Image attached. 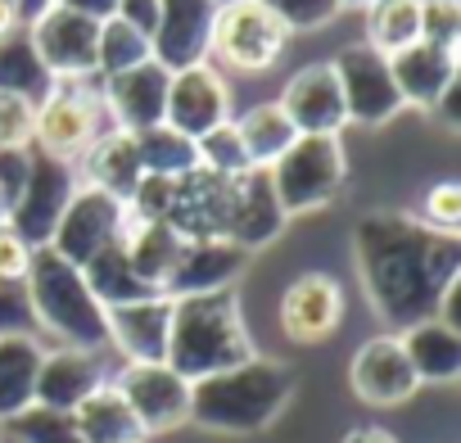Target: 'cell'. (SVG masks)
Here are the masks:
<instances>
[{
	"label": "cell",
	"mask_w": 461,
	"mask_h": 443,
	"mask_svg": "<svg viewBox=\"0 0 461 443\" xmlns=\"http://www.w3.org/2000/svg\"><path fill=\"white\" fill-rule=\"evenodd\" d=\"M353 267L389 335L434 317L438 294L461 276V236L429 231L416 212L375 208L353 227Z\"/></svg>",
	"instance_id": "6da1fadb"
},
{
	"label": "cell",
	"mask_w": 461,
	"mask_h": 443,
	"mask_svg": "<svg viewBox=\"0 0 461 443\" xmlns=\"http://www.w3.org/2000/svg\"><path fill=\"white\" fill-rule=\"evenodd\" d=\"M299 380L294 366L272 357H249L230 371L203 375L190 384V425L208 434H263L290 407Z\"/></svg>",
	"instance_id": "7a4b0ae2"
},
{
	"label": "cell",
	"mask_w": 461,
	"mask_h": 443,
	"mask_svg": "<svg viewBox=\"0 0 461 443\" xmlns=\"http://www.w3.org/2000/svg\"><path fill=\"white\" fill-rule=\"evenodd\" d=\"M258 357L254 335L245 326V308L236 290H212V294H185L172 299V326H167V366L181 380H203L217 371H230Z\"/></svg>",
	"instance_id": "3957f363"
},
{
	"label": "cell",
	"mask_w": 461,
	"mask_h": 443,
	"mask_svg": "<svg viewBox=\"0 0 461 443\" xmlns=\"http://www.w3.org/2000/svg\"><path fill=\"white\" fill-rule=\"evenodd\" d=\"M23 285H28V299H32L37 330H46L50 339H59V348H91V353H104L109 348L104 308L86 290L82 267L64 263L50 249H37L32 263H28Z\"/></svg>",
	"instance_id": "277c9868"
},
{
	"label": "cell",
	"mask_w": 461,
	"mask_h": 443,
	"mask_svg": "<svg viewBox=\"0 0 461 443\" xmlns=\"http://www.w3.org/2000/svg\"><path fill=\"white\" fill-rule=\"evenodd\" d=\"M104 131H113L104 100L95 86L86 82H55L41 100H37V122H32V149L77 163Z\"/></svg>",
	"instance_id": "5b68a950"
},
{
	"label": "cell",
	"mask_w": 461,
	"mask_h": 443,
	"mask_svg": "<svg viewBox=\"0 0 461 443\" xmlns=\"http://www.w3.org/2000/svg\"><path fill=\"white\" fill-rule=\"evenodd\" d=\"M272 190L285 208V217H299V212H312V208H326L344 181H348V158H344V145L339 136H299L272 167Z\"/></svg>",
	"instance_id": "8992f818"
},
{
	"label": "cell",
	"mask_w": 461,
	"mask_h": 443,
	"mask_svg": "<svg viewBox=\"0 0 461 443\" xmlns=\"http://www.w3.org/2000/svg\"><path fill=\"white\" fill-rule=\"evenodd\" d=\"M290 46V32L272 10L258 0H240V5H221L212 23V50L208 59H221L236 73H267Z\"/></svg>",
	"instance_id": "52a82bcc"
},
{
	"label": "cell",
	"mask_w": 461,
	"mask_h": 443,
	"mask_svg": "<svg viewBox=\"0 0 461 443\" xmlns=\"http://www.w3.org/2000/svg\"><path fill=\"white\" fill-rule=\"evenodd\" d=\"M82 176H77V163H64V158H50V154H37L32 149V167H28V181L23 190L14 194L10 203V227L23 236L28 249H46L64 208L73 203Z\"/></svg>",
	"instance_id": "ba28073f"
},
{
	"label": "cell",
	"mask_w": 461,
	"mask_h": 443,
	"mask_svg": "<svg viewBox=\"0 0 461 443\" xmlns=\"http://www.w3.org/2000/svg\"><path fill=\"white\" fill-rule=\"evenodd\" d=\"M335 82H339V95H344V118L348 127H384L389 118L402 113V95L393 86V73H389V59L375 55L366 41H353L344 46L335 59Z\"/></svg>",
	"instance_id": "9c48e42d"
},
{
	"label": "cell",
	"mask_w": 461,
	"mask_h": 443,
	"mask_svg": "<svg viewBox=\"0 0 461 443\" xmlns=\"http://www.w3.org/2000/svg\"><path fill=\"white\" fill-rule=\"evenodd\" d=\"M109 384L122 393L145 438L190 425V380H181L167 362H122V371L109 375Z\"/></svg>",
	"instance_id": "30bf717a"
},
{
	"label": "cell",
	"mask_w": 461,
	"mask_h": 443,
	"mask_svg": "<svg viewBox=\"0 0 461 443\" xmlns=\"http://www.w3.org/2000/svg\"><path fill=\"white\" fill-rule=\"evenodd\" d=\"M122 222H127V208L118 199H109L95 185H77V194L64 208V217H59V227H55L46 249L59 254L73 267H86L100 249H109L122 236Z\"/></svg>",
	"instance_id": "8fae6325"
},
{
	"label": "cell",
	"mask_w": 461,
	"mask_h": 443,
	"mask_svg": "<svg viewBox=\"0 0 461 443\" xmlns=\"http://www.w3.org/2000/svg\"><path fill=\"white\" fill-rule=\"evenodd\" d=\"M28 41H32V50L41 55V64L55 82H91L95 77L100 23L50 5L41 19L28 23Z\"/></svg>",
	"instance_id": "7c38bea8"
},
{
	"label": "cell",
	"mask_w": 461,
	"mask_h": 443,
	"mask_svg": "<svg viewBox=\"0 0 461 443\" xmlns=\"http://www.w3.org/2000/svg\"><path fill=\"white\" fill-rule=\"evenodd\" d=\"M163 122L176 127V131L190 136V140L208 136V131L221 127V122H230V86H226V77H221V68H217L212 59L172 73Z\"/></svg>",
	"instance_id": "4fadbf2b"
},
{
	"label": "cell",
	"mask_w": 461,
	"mask_h": 443,
	"mask_svg": "<svg viewBox=\"0 0 461 443\" xmlns=\"http://www.w3.org/2000/svg\"><path fill=\"white\" fill-rule=\"evenodd\" d=\"M344 321V285L330 272H303L281 294V330L299 348L326 344Z\"/></svg>",
	"instance_id": "5bb4252c"
},
{
	"label": "cell",
	"mask_w": 461,
	"mask_h": 443,
	"mask_svg": "<svg viewBox=\"0 0 461 443\" xmlns=\"http://www.w3.org/2000/svg\"><path fill=\"white\" fill-rule=\"evenodd\" d=\"M348 389L366 407H402V402L416 398L420 380H416V371H411L398 335H389V330L384 335H371L353 353V362H348Z\"/></svg>",
	"instance_id": "9a60e30c"
},
{
	"label": "cell",
	"mask_w": 461,
	"mask_h": 443,
	"mask_svg": "<svg viewBox=\"0 0 461 443\" xmlns=\"http://www.w3.org/2000/svg\"><path fill=\"white\" fill-rule=\"evenodd\" d=\"M230 194L236 181H226L217 172H185L172 185V208H167V227L181 240H226V217H230Z\"/></svg>",
	"instance_id": "2e32d148"
},
{
	"label": "cell",
	"mask_w": 461,
	"mask_h": 443,
	"mask_svg": "<svg viewBox=\"0 0 461 443\" xmlns=\"http://www.w3.org/2000/svg\"><path fill=\"white\" fill-rule=\"evenodd\" d=\"M167 82L172 73L158 64V59H145L118 77H104L100 82V100H104V113L113 122V131H145V127H158L163 122V109H167Z\"/></svg>",
	"instance_id": "e0dca14e"
},
{
	"label": "cell",
	"mask_w": 461,
	"mask_h": 443,
	"mask_svg": "<svg viewBox=\"0 0 461 443\" xmlns=\"http://www.w3.org/2000/svg\"><path fill=\"white\" fill-rule=\"evenodd\" d=\"M212 23H217L212 0H158V28L149 41L154 59L167 73L203 64L212 50Z\"/></svg>",
	"instance_id": "ac0fdd59"
},
{
	"label": "cell",
	"mask_w": 461,
	"mask_h": 443,
	"mask_svg": "<svg viewBox=\"0 0 461 443\" xmlns=\"http://www.w3.org/2000/svg\"><path fill=\"white\" fill-rule=\"evenodd\" d=\"M281 113L290 118V127L299 136H339L348 127L344 118V95H339V82H335V68L330 59L326 64H303L285 91H281Z\"/></svg>",
	"instance_id": "d6986e66"
},
{
	"label": "cell",
	"mask_w": 461,
	"mask_h": 443,
	"mask_svg": "<svg viewBox=\"0 0 461 443\" xmlns=\"http://www.w3.org/2000/svg\"><path fill=\"white\" fill-rule=\"evenodd\" d=\"M285 227H290V217H285V208H281V199H276V190H272V176L258 172V167L245 172V176L236 181V194H230L226 240L254 258V254L267 249Z\"/></svg>",
	"instance_id": "ffe728a7"
},
{
	"label": "cell",
	"mask_w": 461,
	"mask_h": 443,
	"mask_svg": "<svg viewBox=\"0 0 461 443\" xmlns=\"http://www.w3.org/2000/svg\"><path fill=\"white\" fill-rule=\"evenodd\" d=\"M109 348H118L127 362H163L167 357V326H172V299L145 294L131 303L104 308Z\"/></svg>",
	"instance_id": "44dd1931"
},
{
	"label": "cell",
	"mask_w": 461,
	"mask_h": 443,
	"mask_svg": "<svg viewBox=\"0 0 461 443\" xmlns=\"http://www.w3.org/2000/svg\"><path fill=\"white\" fill-rule=\"evenodd\" d=\"M104 380H109L104 375V353H91V348H46L41 366H37V398L32 402L55 407V411H73Z\"/></svg>",
	"instance_id": "7402d4cb"
},
{
	"label": "cell",
	"mask_w": 461,
	"mask_h": 443,
	"mask_svg": "<svg viewBox=\"0 0 461 443\" xmlns=\"http://www.w3.org/2000/svg\"><path fill=\"white\" fill-rule=\"evenodd\" d=\"M249 267V254L236 249L230 240H185L181 263L167 281V299H185V294H212V290H236L240 272Z\"/></svg>",
	"instance_id": "603a6c76"
},
{
	"label": "cell",
	"mask_w": 461,
	"mask_h": 443,
	"mask_svg": "<svg viewBox=\"0 0 461 443\" xmlns=\"http://www.w3.org/2000/svg\"><path fill=\"white\" fill-rule=\"evenodd\" d=\"M389 73H393V86L402 95V109H425L429 113L443 100V91L461 82V59L452 50L416 41L402 55L389 59Z\"/></svg>",
	"instance_id": "cb8c5ba5"
},
{
	"label": "cell",
	"mask_w": 461,
	"mask_h": 443,
	"mask_svg": "<svg viewBox=\"0 0 461 443\" xmlns=\"http://www.w3.org/2000/svg\"><path fill=\"white\" fill-rule=\"evenodd\" d=\"M118 245H122V254H127L131 276H136L149 294H163V290H167V281H172V272H176V263H181V249H185V240L167 227V222H136V217L122 222Z\"/></svg>",
	"instance_id": "d4e9b609"
},
{
	"label": "cell",
	"mask_w": 461,
	"mask_h": 443,
	"mask_svg": "<svg viewBox=\"0 0 461 443\" xmlns=\"http://www.w3.org/2000/svg\"><path fill=\"white\" fill-rule=\"evenodd\" d=\"M82 185H95V190H104L109 199H118L122 208H127V199L136 194V185H140V176H145V167H140V154H136V136L131 131H104L82 158Z\"/></svg>",
	"instance_id": "484cf974"
},
{
	"label": "cell",
	"mask_w": 461,
	"mask_h": 443,
	"mask_svg": "<svg viewBox=\"0 0 461 443\" xmlns=\"http://www.w3.org/2000/svg\"><path fill=\"white\" fill-rule=\"evenodd\" d=\"M398 344L416 371L420 384H452L461 380V330L443 326L438 317H425L407 330H398Z\"/></svg>",
	"instance_id": "4316f807"
},
{
	"label": "cell",
	"mask_w": 461,
	"mask_h": 443,
	"mask_svg": "<svg viewBox=\"0 0 461 443\" xmlns=\"http://www.w3.org/2000/svg\"><path fill=\"white\" fill-rule=\"evenodd\" d=\"M73 420H77L82 443H145V429L136 425L131 407L109 380L73 407Z\"/></svg>",
	"instance_id": "83f0119b"
},
{
	"label": "cell",
	"mask_w": 461,
	"mask_h": 443,
	"mask_svg": "<svg viewBox=\"0 0 461 443\" xmlns=\"http://www.w3.org/2000/svg\"><path fill=\"white\" fill-rule=\"evenodd\" d=\"M41 339L19 335V339H0V425L32 407L37 398V366H41Z\"/></svg>",
	"instance_id": "f1b7e54d"
},
{
	"label": "cell",
	"mask_w": 461,
	"mask_h": 443,
	"mask_svg": "<svg viewBox=\"0 0 461 443\" xmlns=\"http://www.w3.org/2000/svg\"><path fill=\"white\" fill-rule=\"evenodd\" d=\"M230 122H236V136H240V145H245V154H249V163L258 172H267L299 140V131L290 127V118L281 113L276 100L272 104H254V109H245L240 118H230Z\"/></svg>",
	"instance_id": "f546056e"
},
{
	"label": "cell",
	"mask_w": 461,
	"mask_h": 443,
	"mask_svg": "<svg viewBox=\"0 0 461 443\" xmlns=\"http://www.w3.org/2000/svg\"><path fill=\"white\" fill-rule=\"evenodd\" d=\"M366 19V46L384 59L402 55L407 46L420 41V0H375L362 10Z\"/></svg>",
	"instance_id": "4dcf8cb0"
},
{
	"label": "cell",
	"mask_w": 461,
	"mask_h": 443,
	"mask_svg": "<svg viewBox=\"0 0 461 443\" xmlns=\"http://www.w3.org/2000/svg\"><path fill=\"white\" fill-rule=\"evenodd\" d=\"M55 86V77L46 73L41 55L28 41V28H14L0 37V91L5 95H23V100H41Z\"/></svg>",
	"instance_id": "1f68e13d"
},
{
	"label": "cell",
	"mask_w": 461,
	"mask_h": 443,
	"mask_svg": "<svg viewBox=\"0 0 461 443\" xmlns=\"http://www.w3.org/2000/svg\"><path fill=\"white\" fill-rule=\"evenodd\" d=\"M136 154H140V167L154 172V176H185V172L199 167V158H194V140L181 136V131L167 127V122L136 131Z\"/></svg>",
	"instance_id": "d6a6232c"
},
{
	"label": "cell",
	"mask_w": 461,
	"mask_h": 443,
	"mask_svg": "<svg viewBox=\"0 0 461 443\" xmlns=\"http://www.w3.org/2000/svg\"><path fill=\"white\" fill-rule=\"evenodd\" d=\"M82 276H86V290L100 299V308H113V303H131V299H145L149 290L131 276V267H127V254H122V245L113 240L109 249H100L86 267H82Z\"/></svg>",
	"instance_id": "836d02e7"
},
{
	"label": "cell",
	"mask_w": 461,
	"mask_h": 443,
	"mask_svg": "<svg viewBox=\"0 0 461 443\" xmlns=\"http://www.w3.org/2000/svg\"><path fill=\"white\" fill-rule=\"evenodd\" d=\"M145 59H154V50H149V41L136 28H127L122 19H104L100 23V46H95V77L100 82L118 77V73H127V68H136Z\"/></svg>",
	"instance_id": "e575fe53"
},
{
	"label": "cell",
	"mask_w": 461,
	"mask_h": 443,
	"mask_svg": "<svg viewBox=\"0 0 461 443\" xmlns=\"http://www.w3.org/2000/svg\"><path fill=\"white\" fill-rule=\"evenodd\" d=\"M5 434L14 443H82L73 411H55V407H41V402H32L19 416H10Z\"/></svg>",
	"instance_id": "d590c367"
},
{
	"label": "cell",
	"mask_w": 461,
	"mask_h": 443,
	"mask_svg": "<svg viewBox=\"0 0 461 443\" xmlns=\"http://www.w3.org/2000/svg\"><path fill=\"white\" fill-rule=\"evenodd\" d=\"M194 158H199L203 172H217L226 181H240L245 172H254V163H249V154H245V145L236 136V122H221L208 136H199L194 140Z\"/></svg>",
	"instance_id": "8d00e7d4"
},
{
	"label": "cell",
	"mask_w": 461,
	"mask_h": 443,
	"mask_svg": "<svg viewBox=\"0 0 461 443\" xmlns=\"http://www.w3.org/2000/svg\"><path fill=\"white\" fill-rule=\"evenodd\" d=\"M420 41L461 55V0H420Z\"/></svg>",
	"instance_id": "74e56055"
},
{
	"label": "cell",
	"mask_w": 461,
	"mask_h": 443,
	"mask_svg": "<svg viewBox=\"0 0 461 443\" xmlns=\"http://www.w3.org/2000/svg\"><path fill=\"white\" fill-rule=\"evenodd\" d=\"M258 5L272 10L285 32H312V28H326L344 14L339 0H258Z\"/></svg>",
	"instance_id": "f35d334b"
},
{
	"label": "cell",
	"mask_w": 461,
	"mask_h": 443,
	"mask_svg": "<svg viewBox=\"0 0 461 443\" xmlns=\"http://www.w3.org/2000/svg\"><path fill=\"white\" fill-rule=\"evenodd\" d=\"M416 217L438 236H456L461 231V181H434Z\"/></svg>",
	"instance_id": "ab89813d"
},
{
	"label": "cell",
	"mask_w": 461,
	"mask_h": 443,
	"mask_svg": "<svg viewBox=\"0 0 461 443\" xmlns=\"http://www.w3.org/2000/svg\"><path fill=\"white\" fill-rule=\"evenodd\" d=\"M32 122H37L32 100L0 91V149H32Z\"/></svg>",
	"instance_id": "60d3db41"
},
{
	"label": "cell",
	"mask_w": 461,
	"mask_h": 443,
	"mask_svg": "<svg viewBox=\"0 0 461 443\" xmlns=\"http://www.w3.org/2000/svg\"><path fill=\"white\" fill-rule=\"evenodd\" d=\"M19 335H37L28 285L23 281H0V339H19Z\"/></svg>",
	"instance_id": "b9f144b4"
},
{
	"label": "cell",
	"mask_w": 461,
	"mask_h": 443,
	"mask_svg": "<svg viewBox=\"0 0 461 443\" xmlns=\"http://www.w3.org/2000/svg\"><path fill=\"white\" fill-rule=\"evenodd\" d=\"M32 254H37V249L23 245V236L10 227V222H0V281H23Z\"/></svg>",
	"instance_id": "7bdbcfd3"
},
{
	"label": "cell",
	"mask_w": 461,
	"mask_h": 443,
	"mask_svg": "<svg viewBox=\"0 0 461 443\" xmlns=\"http://www.w3.org/2000/svg\"><path fill=\"white\" fill-rule=\"evenodd\" d=\"M28 167H32V149H0V194H5L10 203L23 190Z\"/></svg>",
	"instance_id": "ee69618b"
},
{
	"label": "cell",
	"mask_w": 461,
	"mask_h": 443,
	"mask_svg": "<svg viewBox=\"0 0 461 443\" xmlns=\"http://www.w3.org/2000/svg\"><path fill=\"white\" fill-rule=\"evenodd\" d=\"M113 19H122V23L136 28L145 41H154V28H158V0H118Z\"/></svg>",
	"instance_id": "f6af8a7d"
},
{
	"label": "cell",
	"mask_w": 461,
	"mask_h": 443,
	"mask_svg": "<svg viewBox=\"0 0 461 443\" xmlns=\"http://www.w3.org/2000/svg\"><path fill=\"white\" fill-rule=\"evenodd\" d=\"M55 5L68 10V14H82V19H91V23H104V19H113L118 0H55Z\"/></svg>",
	"instance_id": "bcb514c9"
},
{
	"label": "cell",
	"mask_w": 461,
	"mask_h": 443,
	"mask_svg": "<svg viewBox=\"0 0 461 443\" xmlns=\"http://www.w3.org/2000/svg\"><path fill=\"white\" fill-rule=\"evenodd\" d=\"M456 100H461V82H456V86H447V91H443V100L429 109V113H434L447 131H456V127H461V109H456Z\"/></svg>",
	"instance_id": "7dc6e473"
},
{
	"label": "cell",
	"mask_w": 461,
	"mask_h": 443,
	"mask_svg": "<svg viewBox=\"0 0 461 443\" xmlns=\"http://www.w3.org/2000/svg\"><path fill=\"white\" fill-rule=\"evenodd\" d=\"M339 443H398L389 429H380V425H353Z\"/></svg>",
	"instance_id": "c3c4849f"
},
{
	"label": "cell",
	"mask_w": 461,
	"mask_h": 443,
	"mask_svg": "<svg viewBox=\"0 0 461 443\" xmlns=\"http://www.w3.org/2000/svg\"><path fill=\"white\" fill-rule=\"evenodd\" d=\"M14 5H19V23L28 28L32 19H41V14H46V10L55 5V0H14Z\"/></svg>",
	"instance_id": "681fc988"
},
{
	"label": "cell",
	"mask_w": 461,
	"mask_h": 443,
	"mask_svg": "<svg viewBox=\"0 0 461 443\" xmlns=\"http://www.w3.org/2000/svg\"><path fill=\"white\" fill-rule=\"evenodd\" d=\"M14 28H23L19 23V5H14V0H0V37L14 32Z\"/></svg>",
	"instance_id": "f907efd6"
},
{
	"label": "cell",
	"mask_w": 461,
	"mask_h": 443,
	"mask_svg": "<svg viewBox=\"0 0 461 443\" xmlns=\"http://www.w3.org/2000/svg\"><path fill=\"white\" fill-rule=\"evenodd\" d=\"M366 5H375V0H339V10H366Z\"/></svg>",
	"instance_id": "816d5d0a"
},
{
	"label": "cell",
	"mask_w": 461,
	"mask_h": 443,
	"mask_svg": "<svg viewBox=\"0 0 461 443\" xmlns=\"http://www.w3.org/2000/svg\"><path fill=\"white\" fill-rule=\"evenodd\" d=\"M5 217H10V199H5V194H0V222H5Z\"/></svg>",
	"instance_id": "f5cc1de1"
},
{
	"label": "cell",
	"mask_w": 461,
	"mask_h": 443,
	"mask_svg": "<svg viewBox=\"0 0 461 443\" xmlns=\"http://www.w3.org/2000/svg\"><path fill=\"white\" fill-rule=\"evenodd\" d=\"M212 5H217V10H221V5H240V0H212Z\"/></svg>",
	"instance_id": "db71d44e"
}]
</instances>
